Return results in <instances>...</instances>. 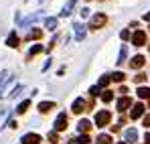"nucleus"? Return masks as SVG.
Segmentation results:
<instances>
[{"label":"nucleus","mask_w":150,"mask_h":144,"mask_svg":"<svg viewBox=\"0 0 150 144\" xmlns=\"http://www.w3.org/2000/svg\"><path fill=\"white\" fill-rule=\"evenodd\" d=\"M53 108H55L53 101H41V104H39V112H41V114H47V112L53 110Z\"/></svg>","instance_id":"2eb2a0df"},{"label":"nucleus","mask_w":150,"mask_h":144,"mask_svg":"<svg viewBox=\"0 0 150 144\" xmlns=\"http://www.w3.org/2000/svg\"><path fill=\"white\" fill-rule=\"evenodd\" d=\"M41 16H43V10H37L35 14H28L25 21H21V26H28V24H35L37 21H39V18H41Z\"/></svg>","instance_id":"20e7f679"},{"label":"nucleus","mask_w":150,"mask_h":144,"mask_svg":"<svg viewBox=\"0 0 150 144\" xmlns=\"http://www.w3.org/2000/svg\"><path fill=\"white\" fill-rule=\"evenodd\" d=\"M23 89H25L23 85H16V87H12V92H10V96H8V97H16V96H21V94H23Z\"/></svg>","instance_id":"a878e982"},{"label":"nucleus","mask_w":150,"mask_h":144,"mask_svg":"<svg viewBox=\"0 0 150 144\" xmlns=\"http://www.w3.org/2000/svg\"><path fill=\"white\" fill-rule=\"evenodd\" d=\"M81 16H83V18L89 16V8H81Z\"/></svg>","instance_id":"f704fd0d"},{"label":"nucleus","mask_w":150,"mask_h":144,"mask_svg":"<svg viewBox=\"0 0 150 144\" xmlns=\"http://www.w3.org/2000/svg\"><path fill=\"white\" fill-rule=\"evenodd\" d=\"M6 45H8L10 49H16V47H18V35H16L14 31L8 35V39H6Z\"/></svg>","instance_id":"f8f14e48"},{"label":"nucleus","mask_w":150,"mask_h":144,"mask_svg":"<svg viewBox=\"0 0 150 144\" xmlns=\"http://www.w3.org/2000/svg\"><path fill=\"white\" fill-rule=\"evenodd\" d=\"M144 79H146V75H144V73H138V75H136V83H142Z\"/></svg>","instance_id":"473e14b6"},{"label":"nucleus","mask_w":150,"mask_h":144,"mask_svg":"<svg viewBox=\"0 0 150 144\" xmlns=\"http://www.w3.org/2000/svg\"><path fill=\"white\" fill-rule=\"evenodd\" d=\"M124 73L122 71H116V73H112V79H114V81H124Z\"/></svg>","instance_id":"c85d7f7f"},{"label":"nucleus","mask_w":150,"mask_h":144,"mask_svg":"<svg viewBox=\"0 0 150 144\" xmlns=\"http://www.w3.org/2000/svg\"><path fill=\"white\" fill-rule=\"evenodd\" d=\"M28 106H30V101H28V99L21 101V104H18V108H16V112H18V114H25L26 110H28Z\"/></svg>","instance_id":"4be33fe9"},{"label":"nucleus","mask_w":150,"mask_h":144,"mask_svg":"<svg viewBox=\"0 0 150 144\" xmlns=\"http://www.w3.org/2000/svg\"><path fill=\"white\" fill-rule=\"evenodd\" d=\"M144 142H146V144H150V134H146V136H144Z\"/></svg>","instance_id":"c9c22d12"},{"label":"nucleus","mask_w":150,"mask_h":144,"mask_svg":"<svg viewBox=\"0 0 150 144\" xmlns=\"http://www.w3.org/2000/svg\"><path fill=\"white\" fill-rule=\"evenodd\" d=\"M124 136H126L128 142H136V140H138V132H136V128H128Z\"/></svg>","instance_id":"4468645a"},{"label":"nucleus","mask_w":150,"mask_h":144,"mask_svg":"<svg viewBox=\"0 0 150 144\" xmlns=\"http://www.w3.org/2000/svg\"><path fill=\"white\" fill-rule=\"evenodd\" d=\"M144 116V106L142 104H136L134 108H132V112H130V118L132 120H138V118H142Z\"/></svg>","instance_id":"0eeeda50"},{"label":"nucleus","mask_w":150,"mask_h":144,"mask_svg":"<svg viewBox=\"0 0 150 144\" xmlns=\"http://www.w3.org/2000/svg\"><path fill=\"white\" fill-rule=\"evenodd\" d=\"M110 81H112V75H101V77H100V83H98V85H100V87H105Z\"/></svg>","instance_id":"393cba45"},{"label":"nucleus","mask_w":150,"mask_h":144,"mask_svg":"<svg viewBox=\"0 0 150 144\" xmlns=\"http://www.w3.org/2000/svg\"><path fill=\"white\" fill-rule=\"evenodd\" d=\"M132 43H134L136 47L146 45V33H144V31H136V33L132 35Z\"/></svg>","instance_id":"7ed1b4c3"},{"label":"nucleus","mask_w":150,"mask_h":144,"mask_svg":"<svg viewBox=\"0 0 150 144\" xmlns=\"http://www.w3.org/2000/svg\"><path fill=\"white\" fill-rule=\"evenodd\" d=\"M71 110H73L75 114H81V112L85 110V99H83V97H77L73 101V106H71Z\"/></svg>","instance_id":"1a4fd4ad"},{"label":"nucleus","mask_w":150,"mask_h":144,"mask_svg":"<svg viewBox=\"0 0 150 144\" xmlns=\"http://www.w3.org/2000/svg\"><path fill=\"white\" fill-rule=\"evenodd\" d=\"M118 144H126V142H118Z\"/></svg>","instance_id":"58836bf2"},{"label":"nucleus","mask_w":150,"mask_h":144,"mask_svg":"<svg viewBox=\"0 0 150 144\" xmlns=\"http://www.w3.org/2000/svg\"><path fill=\"white\" fill-rule=\"evenodd\" d=\"M73 142H77V144H89V136H87V134H81L79 138H75Z\"/></svg>","instance_id":"bb28decb"},{"label":"nucleus","mask_w":150,"mask_h":144,"mask_svg":"<svg viewBox=\"0 0 150 144\" xmlns=\"http://www.w3.org/2000/svg\"><path fill=\"white\" fill-rule=\"evenodd\" d=\"M105 23H108V16H105V14H101V12H98V14H93V16H91L89 26L98 31V28H101V26H105Z\"/></svg>","instance_id":"f257e3e1"},{"label":"nucleus","mask_w":150,"mask_h":144,"mask_svg":"<svg viewBox=\"0 0 150 144\" xmlns=\"http://www.w3.org/2000/svg\"><path fill=\"white\" fill-rule=\"evenodd\" d=\"M120 37H122L124 41H128V39H130V31H128V28H124V31L120 33Z\"/></svg>","instance_id":"7c9ffc66"},{"label":"nucleus","mask_w":150,"mask_h":144,"mask_svg":"<svg viewBox=\"0 0 150 144\" xmlns=\"http://www.w3.org/2000/svg\"><path fill=\"white\" fill-rule=\"evenodd\" d=\"M67 128V114H59L55 120V132H61Z\"/></svg>","instance_id":"39448f33"},{"label":"nucleus","mask_w":150,"mask_h":144,"mask_svg":"<svg viewBox=\"0 0 150 144\" xmlns=\"http://www.w3.org/2000/svg\"><path fill=\"white\" fill-rule=\"evenodd\" d=\"M138 97H142V99H150V87H138Z\"/></svg>","instance_id":"a211bd4d"},{"label":"nucleus","mask_w":150,"mask_h":144,"mask_svg":"<svg viewBox=\"0 0 150 144\" xmlns=\"http://www.w3.org/2000/svg\"><path fill=\"white\" fill-rule=\"evenodd\" d=\"M142 124H144L146 128H150V114H148V116H144V120H142Z\"/></svg>","instance_id":"72a5a7b5"},{"label":"nucleus","mask_w":150,"mask_h":144,"mask_svg":"<svg viewBox=\"0 0 150 144\" xmlns=\"http://www.w3.org/2000/svg\"><path fill=\"white\" fill-rule=\"evenodd\" d=\"M73 28H75V41H83L85 39V24L77 23L73 24Z\"/></svg>","instance_id":"6e6552de"},{"label":"nucleus","mask_w":150,"mask_h":144,"mask_svg":"<svg viewBox=\"0 0 150 144\" xmlns=\"http://www.w3.org/2000/svg\"><path fill=\"white\" fill-rule=\"evenodd\" d=\"M130 106H132V99H130L128 96H124V97L118 99V110H120V112H126Z\"/></svg>","instance_id":"9b49d317"},{"label":"nucleus","mask_w":150,"mask_h":144,"mask_svg":"<svg viewBox=\"0 0 150 144\" xmlns=\"http://www.w3.org/2000/svg\"><path fill=\"white\" fill-rule=\"evenodd\" d=\"M110 120H112V114H110L108 110H101V112L96 114V124H98L100 128H103L105 124H110Z\"/></svg>","instance_id":"f03ea898"},{"label":"nucleus","mask_w":150,"mask_h":144,"mask_svg":"<svg viewBox=\"0 0 150 144\" xmlns=\"http://www.w3.org/2000/svg\"><path fill=\"white\" fill-rule=\"evenodd\" d=\"M89 94H91V96H98V94H100V85H93V87H89Z\"/></svg>","instance_id":"2f4dec72"},{"label":"nucleus","mask_w":150,"mask_h":144,"mask_svg":"<svg viewBox=\"0 0 150 144\" xmlns=\"http://www.w3.org/2000/svg\"><path fill=\"white\" fill-rule=\"evenodd\" d=\"M10 79H12V75H10V73H8V71H2V75H0V92L4 89V85H6Z\"/></svg>","instance_id":"dca6fc26"},{"label":"nucleus","mask_w":150,"mask_h":144,"mask_svg":"<svg viewBox=\"0 0 150 144\" xmlns=\"http://www.w3.org/2000/svg\"><path fill=\"white\" fill-rule=\"evenodd\" d=\"M96 144H112V138H110L108 134H100L98 140H96Z\"/></svg>","instance_id":"412c9836"},{"label":"nucleus","mask_w":150,"mask_h":144,"mask_svg":"<svg viewBox=\"0 0 150 144\" xmlns=\"http://www.w3.org/2000/svg\"><path fill=\"white\" fill-rule=\"evenodd\" d=\"M144 63H146V59H144L142 55H136V57H132V61H130V67H132V69H140Z\"/></svg>","instance_id":"9d476101"},{"label":"nucleus","mask_w":150,"mask_h":144,"mask_svg":"<svg viewBox=\"0 0 150 144\" xmlns=\"http://www.w3.org/2000/svg\"><path fill=\"white\" fill-rule=\"evenodd\" d=\"M41 37H43V31L41 28H33L28 33V39H41Z\"/></svg>","instance_id":"b1692460"},{"label":"nucleus","mask_w":150,"mask_h":144,"mask_svg":"<svg viewBox=\"0 0 150 144\" xmlns=\"http://www.w3.org/2000/svg\"><path fill=\"white\" fill-rule=\"evenodd\" d=\"M45 26H47L49 31H55V28H57V18H55V16H49V18L45 21Z\"/></svg>","instance_id":"6ab92c4d"},{"label":"nucleus","mask_w":150,"mask_h":144,"mask_svg":"<svg viewBox=\"0 0 150 144\" xmlns=\"http://www.w3.org/2000/svg\"><path fill=\"white\" fill-rule=\"evenodd\" d=\"M144 21H150V12H146V14H144Z\"/></svg>","instance_id":"e433bc0d"},{"label":"nucleus","mask_w":150,"mask_h":144,"mask_svg":"<svg viewBox=\"0 0 150 144\" xmlns=\"http://www.w3.org/2000/svg\"><path fill=\"white\" fill-rule=\"evenodd\" d=\"M101 99H103V101H105V104H108V101H112V99H114V94H112V92H108V89H105V92H103V94H101Z\"/></svg>","instance_id":"cd10ccee"},{"label":"nucleus","mask_w":150,"mask_h":144,"mask_svg":"<svg viewBox=\"0 0 150 144\" xmlns=\"http://www.w3.org/2000/svg\"><path fill=\"white\" fill-rule=\"evenodd\" d=\"M47 138H49V142H59V136H57V132H49V136H47Z\"/></svg>","instance_id":"c756f323"},{"label":"nucleus","mask_w":150,"mask_h":144,"mask_svg":"<svg viewBox=\"0 0 150 144\" xmlns=\"http://www.w3.org/2000/svg\"><path fill=\"white\" fill-rule=\"evenodd\" d=\"M25 2H28V0H25Z\"/></svg>","instance_id":"ea45409f"},{"label":"nucleus","mask_w":150,"mask_h":144,"mask_svg":"<svg viewBox=\"0 0 150 144\" xmlns=\"http://www.w3.org/2000/svg\"><path fill=\"white\" fill-rule=\"evenodd\" d=\"M75 4H77V0H67V2L63 4V8H61V16H69V14L73 12Z\"/></svg>","instance_id":"423d86ee"},{"label":"nucleus","mask_w":150,"mask_h":144,"mask_svg":"<svg viewBox=\"0 0 150 144\" xmlns=\"http://www.w3.org/2000/svg\"><path fill=\"white\" fill-rule=\"evenodd\" d=\"M41 51H43V47H41V45H33V47L28 49V59H33V57H35V55H39Z\"/></svg>","instance_id":"aec40b11"},{"label":"nucleus","mask_w":150,"mask_h":144,"mask_svg":"<svg viewBox=\"0 0 150 144\" xmlns=\"http://www.w3.org/2000/svg\"><path fill=\"white\" fill-rule=\"evenodd\" d=\"M39 142H41L39 134H25L23 136V144H39Z\"/></svg>","instance_id":"ddd939ff"},{"label":"nucleus","mask_w":150,"mask_h":144,"mask_svg":"<svg viewBox=\"0 0 150 144\" xmlns=\"http://www.w3.org/2000/svg\"><path fill=\"white\" fill-rule=\"evenodd\" d=\"M126 55H128V49H126V45H122V49H120V57H118V65H122L126 61Z\"/></svg>","instance_id":"5701e85b"},{"label":"nucleus","mask_w":150,"mask_h":144,"mask_svg":"<svg viewBox=\"0 0 150 144\" xmlns=\"http://www.w3.org/2000/svg\"><path fill=\"white\" fill-rule=\"evenodd\" d=\"M71 144H77V142H73V140H71Z\"/></svg>","instance_id":"4c0bfd02"},{"label":"nucleus","mask_w":150,"mask_h":144,"mask_svg":"<svg viewBox=\"0 0 150 144\" xmlns=\"http://www.w3.org/2000/svg\"><path fill=\"white\" fill-rule=\"evenodd\" d=\"M89 128H91L89 120H79V124H77V130H79V132H83V134H85Z\"/></svg>","instance_id":"f3484780"}]
</instances>
